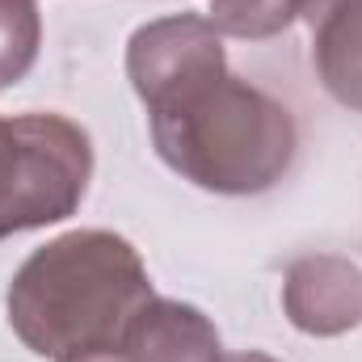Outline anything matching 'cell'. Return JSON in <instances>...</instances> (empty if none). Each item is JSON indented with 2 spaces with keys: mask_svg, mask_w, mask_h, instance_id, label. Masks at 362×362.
Masks as SVG:
<instances>
[{
  "mask_svg": "<svg viewBox=\"0 0 362 362\" xmlns=\"http://www.w3.org/2000/svg\"><path fill=\"white\" fill-rule=\"evenodd\" d=\"M152 299L148 266L131 240L105 228H76L17 266L4 312L30 354L76 362L114 350Z\"/></svg>",
  "mask_w": 362,
  "mask_h": 362,
  "instance_id": "cell-1",
  "label": "cell"
},
{
  "mask_svg": "<svg viewBox=\"0 0 362 362\" xmlns=\"http://www.w3.org/2000/svg\"><path fill=\"white\" fill-rule=\"evenodd\" d=\"M148 131L156 156L181 181L228 198L274 189L299 152L295 114L228 68L152 105Z\"/></svg>",
  "mask_w": 362,
  "mask_h": 362,
  "instance_id": "cell-2",
  "label": "cell"
},
{
  "mask_svg": "<svg viewBox=\"0 0 362 362\" xmlns=\"http://www.w3.org/2000/svg\"><path fill=\"white\" fill-rule=\"evenodd\" d=\"M89 177L93 139L81 122L51 110L0 118V240L76 215Z\"/></svg>",
  "mask_w": 362,
  "mask_h": 362,
  "instance_id": "cell-3",
  "label": "cell"
},
{
  "mask_svg": "<svg viewBox=\"0 0 362 362\" xmlns=\"http://www.w3.org/2000/svg\"><path fill=\"white\" fill-rule=\"evenodd\" d=\"M228 68L223 34L198 13H169L139 25L127 42V81L144 110L160 105L185 85Z\"/></svg>",
  "mask_w": 362,
  "mask_h": 362,
  "instance_id": "cell-4",
  "label": "cell"
},
{
  "mask_svg": "<svg viewBox=\"0 0 362 362\" xmlns=\"http://www.w3.org/2000/svg\"><path fill=\"white\" fill-rule=\"evenodd\" d=\"M76 362H278V358L262 354V350L228 354L223 341H219V329L211 325V316L202 308L156 295L114 350H101V354H89V358Z\"/></svg>",
  "mask_w": 362,
  "mask_h": 362,
  "instance_id": "cell-5",
  "label": "cell"
},
{
  "mask_svg": "<svg viewBox=\"0 0 362 362\" xmlns=\"http://www.w3.org/2000/svg\"><path fill=\"white\" fill-rule=\"evenodd\" d=\"M282 312L308 337H341L362 325V266L337 253H308L286 266Z\"/></svg>",
  "mask_w": 362,
  "mask_h": 362,
  "instance_id": "cell-6",
  "label": "cell"
},
{
  "mask_svg": "<svg viewBox=\"0 0 362 362\" xmlns=\"http://www.w3.org/2000/svg\"><path fill=\"white\" fill-rule=\"evenodd\" d=\"M303 17L320 85L362 114V0H303Z\"/></svg>",
  "mask_w": 362,
  "mask_h": 362,
  "instance_id": "cell-7",
  "label": "cell"
},
{
  "mask_svg": "<svg viewBox=\"0 0 362 362\" xmlns=\"http://www.w3.org/2000/svg\"><path fill=\"white\" fill-rule=\"evenodd\" d=\"M303 17V0H206V21L245 42H266Z\"/></svg>",
  "mask_w": 362,
  "mask_h": 362,
  "instance_id": "cell-8",
  "label": "cell"
},
{
  "mask_svg": "<svg viewBox=\"0 0 362 362\" xmlns=\"http://www.w3.org/2000/svg\"><path fill=\"white\" fill-rule=\"evenodd\" d=\"M42 47V17L34 0H0V89L30 76Z\"/></svg>",
  "mask_w": 362,
  "mask_h": 362,
  "instance_id": "cell-9",
  "label": "cell"
}]
</instances>
